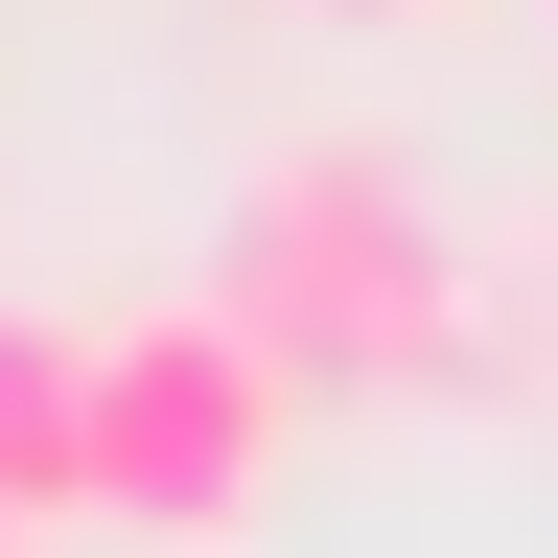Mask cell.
Segmentation results:
<instances>
[{
	"label": "cell",
	"instance_id": "cell-2",
	"mask_svg": "<svg viewBox=\"0 0 558 558\" xmlns=\"http://www.w3.org/2000/svg\"><path fill=\"white\" fill-rule=\"evenodd\" d=\"M279 442H303V373L256 349L233 279L94 326V535H140V558H233V535L279 512Z\"/></svg>",
	"mask_w": 558,
	"mask_h": 558
},
{
	"label": "cell",
	"instance_id": "cell-3",
	"mask_svg": "<svg viewBox=\"0 0 558 558\" xmlns=\"http://www.w3.org/2000/svg\"><path fill=\"white\" fill-rule=\"evenodd\" d=\"M0 512L24 535L94 512V326H47V303H0Z\"/></svg>",
	"mask_w": 558,
	"mask_h": 558
},
{
	"label": "cell",
	"instance_id": "cell-5",
	"mask_svg": "<svg viewBox=\"0 0 558 558\" xmlns=\"http://www.w3.org/2000/svg\"><path fill=\"white\" fill-rule=\"evenodd\" d=\"M0 558H47V535H24V512H0Z\"/></svg>",
	"mask_w": 558,
	"mask_h": 558
},
{
	"label": "cell",
	"instance_id": "cell-4",
	"mask_svg": "<svg viewBox=\"0 0 558 558\" xmlns=\"http://www.w3.org/2000/svg\"><path fill=\"white\" fill-rule=\"evenodd\" d=\"M303 24H418V0H303Z\"/></svg>",
	"mask_w": 558,
	"mask_h": 558
},
{
	"label": "cell",
	"instance_id": "cell-1",
	"mask_svg": "<svg viewBox=\"0 0 558 558\" xmlns=\"http://www.w3.org/2000/svg\"><path fill=\"white\" fill-rule=\"evenodd\" d=\"M233 303H256V349H279L303 396H465V373H488L442 209H418L373 140H279V163H256V209H233Z\"/></svg>",
	"mask_w": 558,
	"mask_h": 558
}]
</instances>
